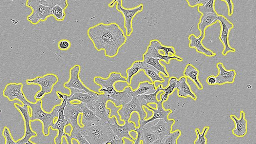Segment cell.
<instances>
[{"label":"cell","mask_w":256,"mask_h":144,"mask_svg":"<svg viewBox=\"0 0 256 144\" xmlns=\"http://www.w3.org/2000/svg\"><path fill=\"white\" fill-rule=\"evenodd\" d=\"M88 35L96 49L104 50L106 57L116 56L120 49L126 42V37L120 26L116 23L98 24L90 28Z\"/></svg>","instance_id":"1"},{"label":"cell","mask_w":256,"mask_h":144,"mask_svg":"<svg viewBox=\"0 0 256 144\" xmlns=\"http://www.w3.org/2000/svg\"><path fill=\"white\" fill-rule=\"evenodd\" d=\"M80 132L90 144H104L110 142L114 136L109 123L101 121L84 124L81 128Z\"/></svg>","instance_id":"2"},{"label":"cell","mask_w":256,"mask_h":144,"mask_svg":"<svg viewBox=\"0 0 256 144\" xmlns=\"http://www.w3.org/2000/svg\"><path fill=\"white\" fill-rule=\"evenodd\" d=\"M28 106L31 110L30 121L39 120L43 126V133L44 136L50 134V128L54 124L56 118L58 117V112L54 108L50 112H46L42 109V102L37 100L35 103L28 102Z\"/></svg>","instance_id":"3"},{"label":"cell","mask_w":256,"mask_h":144,"mask_svg":"<svg viewBox=\"0 0 256 144\" xmlns=\"http://www.w3.org/2000/svg\"><path fill=\"white\" fill-rule=\"evenodd\" d=\"M144 102L140 96H132L131 100L124 104L118 112L120 120L124 122H130L131 116L134 112H136L139 115L140 120L141 122L146 119L147 113L144 108Z\"/></svg>","instance_id":"4"},{"label":"cell","mask_w":256,"mask_h":144,"mask_svg":"<svg viewBox=\"0 0 256 144\" xmlns=\"http://www.w3.org/2000/svg\"><path fill=\"white\" fill-rule=\"evenodd\" d=\"M26 5L32 10V13L28 16L27 20L33 24L44 22L52 16L51 8L48 5L46 0H28Z\"/></svg>","instance_id":"5"},{"label":"cell","mask_w":256,"mask_h":144,"mask_svg":"<svg viewBox=\"0 0 256 144\" xmlns=\"http://www.w3.org/2000/svg\"><path fill=\"white\" fill-rule=\"evenodd\" d=\"M59 78L58 76L53 74H48L42 76H38L34 78L27 80L28 84H36L40 86L41 90L36 94L34 98L37 100H41L44 96L50 94L54 86L58 82Z\"/></svg>","instance_id":"6"},{"label":"cell","mask_w":256,"mask_h":144,"mask_svg":"<svg viewBox=\"0 0 256 144\" xmlns=\"http://www.w3.org/2000/svg\"><path fill=\"white\" fill-rule=\"evenodd\" d=\"M57 94L58 98L62 100V102L60 105L54 107L58 112V117L56 121L51 128L52 130L58 132V134L54 139L55 144H62L63 136L66 134L64 132L65 128L70 125L64 114V110L68 101L66 98V94H62L59 92H57Z\"/></svg>","instance_id":"7"},{"label":"cell","mask_w":256,"mask_h":144,"mask_svg":"<svg viewBox=\"0 0 256 144\" xmlns=\"http://www.w3.org/2000/svg\"><path fill=\"white\" fill-rule=\"evenodd\" d=\"M116 3H117L116 9L124 16V27L126 30V36H130L133 32L132 20L138 13L142 11L144 6L142 4L130 9L125 8L122 6V0H113L108 5L109 7L112 8Z\"/></svg>","instance_id":"8"},{"label":"cell","mask_w":256,"mask_h":144,"mask_svg":"<svg viewBox=\"0 0 256 144\" xmlns=\"http://www.w3.org/2000/svg\"><path fill=\"white\" fill-rule=\"evenodd\" d=\"M81 103L72 104L67 102L64 110V114L72 130L70 135L80 132L81 126L79 124V116L82 114Z\"/></svg>","instance_id":"9"},{"label":"cell","mask_w":256,"mask_h":144,"mask_svg":"<svg viewBox=\"0 0 256 144\" xmlns=\"http://www.w3.org/2000/svg\"><path fill=\"white\" fill-rule=\"evenodd\" d=\"M94 82L100 86V94H106L112 92L114 88V84L118 82H126V78L123 76L120 73L112 72L107 78L100 76H96L94 80Z\"/></svg>","instance_id":"10"},{"label":"cell","mask_w":256,"mask_h":144,"mask_svg":"<svg viewBox=\"0 0 256 144\" xmlns=\"http://www.w3.org/2000/svg\"><path fill=\"white\" fill-rule=\"evenodd\" d=\"M109 100L104 94H100L94 100L92 110L98 118L104 123H110L111 110L108 108L107 103Z\"/></svg>","instance_id":"11"},{"label":"cell","mask_w":256,"mask_h":144,"mask_svg":"<svg viewBox=\"0 0 256 144\" xmlns=\"http://www.w3.org/2000/svg\"><path fill=\"white\" fill-rule=\"evenodd\" d=\"M112 119L114 120V124H112L110 122L109 126L114 136L118 139L125 138L134 142L135 139L130 134V132H135L137 128L135 123L132 122H124V124L122 126L118 124L116 118L113 116Z\"/></svg>","instance_id":"12"},{"label":"cell","mask_w":256,"mask_h":144,"mask_svg":"<svg viewBox=\"0 0 256 144\" xmlns=\"http://www.w3.org/2000/svg\"><path fill=\"white\" fill-rule=\"evenodd\" d=\"M81 68L80 66L76 64L70 70V78L69 80L64 84V87L69 89L70 88L78 90L93 96H98L100 94L94 92L86 87L80 80V74Z\"/></svg>","instance_id":"13"},{"label":"cell","mask_w":256,"mask_h":144,"mask_svg":"<svg viewBox=\"0 0 256 144\" xmlns=\"http://www.w3.org/2000/svg\"><path fill=\"white\" fill-rule=\"evenodd\" d=\"M16 108L22 114L24 122L25 133L24 136L16 142L17 144H26L32 138L37 136V134L34 132L30 126V108L27 104L20 106L18 104H14Z\"/></svg>","instance_id":"14"},{"label":"cell","mask_w":256,"mask_h":144,"mask_svg":"<svg viewBox=\"0 0 256 144\" xmlns=\"http://www.w3.org/2000/svg\"><path fill=\"white\" fill-rule=\"evenodd\" d=\"M133 90L130 86H128L122 91H118L114 88L112 92L105 94L115 106L121 108L131 100Z\"/></svg>","instance_id":"15"},{"label":"cell","mask_w":256,"mask_h":144,"mask_svg":"<svg viewBox=\"0 0 256 144\" xmlns=\"http://www.w3.org/2000/svg\"><path fill=\"white\" fill-rule=\"evenodd\" d=\"M218 21L220 22L222 26V30L220 36V40L222 42L224 46L222 54L224 56H226L230 52H236V50L232 48L228 42L230 32L234 28L233 24L223 16L218 15Z\"/></svg>","instance_id":"16"},{"label":"cell","mask_w":256,"mask_h":144,"mask_svg":"<svg viewBox=\"0 0 256 144\" xmlns=\"http://www.w3.org/2000/svg\"><path fill=\"white\" fill-rule=\"evenodd\" d=\"M156 123L147 124L144 126L148 128L158 136V140L162 141L166 136L172 132V126L175 123L174 120L166 121L164 120H157Z\"/></svg>","instance_id":"17"},{"label":"cell","mask_w":256,"mask_h":144,"mask_svg":"<svg viewBox=\"0 0 256 144\" xmlns=\"http://www.w3.org/2000/svg\"><path fill=\"white\" fill-rule=\"evenodd\" d=\"M23 84L22 83H11L7 84L4 90V96L9 101L12 102L18 100L23 105L27 104L29 101L26 99L22 92Z\"/></svg>","instance_id":"18"},{"label":"cell","mask_w":256,"mask_h":144,"mask_svg":"<svg viewBox=\"0 0 256 144\" xmlns=\"http://www.w3.org/2000/svg\"><path fill=\"white\" fill-rule=\"evenodd\" d=\"M144 107L152 111L153 115L150 118L145 119L142 122H139V126L140 128H143L147 124L159 120L168 121L169 120V115L172 112V111L170 110H165L163 106V102L160 100L156 104V108H152L149 105L146 106Z\"/></svg>","instance_id":"19"},{"label":"cell","mask_w":256,"mask_h":144,"mask_svg":"<svg viewBox=\"0 0 256 144\" xmlns=\"http://www.w3.org/2000/svg\"><path fill=\"white\" fill-rule=\"evenodd\" d=\"M70 94L66 95V98L68 102L78 101L84 104L90 110H92V104L94 100L98 96H93L84 91L76 90L72 88H69Z\"/></svg>","instance_id":"20"},{"label":"cell","mask_w":256,"mask_h":144,"mask_svg":"<svg viewBox=\"0 0 256 144\" xmlns=\"http://www.w3.org/2000/svg\"><path fill=\"white\" fill-rule=\"evenodd\" d=\"M48 5L50 6V13L56 20L62 21L66 17L64 10L68 6L66 0H47Z\"/></svg>","instance_id":"21"},{"label":"cell","mask_w":256,"mask_h":144,"mask_svg":"<svg viewBox=\"0 0 256 144\" xmlns=\"http://www.w3.org/2000/svg\"><path fill=\"white\" fill-rule=\"evenodd\" d=\"M217 68L218 70V74L216 76V84L222 85L234 82L236 75V72L234 70H226L221 62L217 64Z\"/></svg>","instance_id":"22"},{"label":"cell","mask_w":256,"mask_h":144,"mask_svg":"<svg viewBox=\"0 0 256 144\" xmlns=\"http://www.w3.org/2000/svg\"><path fill=\"white\" fill-rule=\"evenodd\" d=\"M205 34H201L199 37L196 36L194 34H191L188 39L190 40L189 46L191 48H195L196 51L208 57H212L216 56L212 50L206 48L202 44V41L204 38Z\"/></svg>","instance_id":"23"},{"label":"cell","mask_w":256,"mask_h":144,"mask_svg":"<svg viewBox=\"0 0 256 144\" xmlns=\"http://www.w3.org/2000/svg\"><path fill=\"white\" fill-rule=\"evenodd\" d=\"M245 112H240V118L238 119L234 115L230 116V118L234 122L235 128L233 129L232 134L236 137L242 138L248 132V122L245 118Z\"/></svg>","instance_id":"24"},{"label":"cell","mask_w":256,"mask_h":144,"mask_svg":"<svg viewBox=\"0 0 256 144\" xmlns=\"http://www.w3.org/2000/svg\"><path fill=\"white\" fill-rule=\"evenodd\" d=\"M176 90H178V96L180 98H186L190 97L194 100H197L196 94L191 90L185 76H182L178 80Z\"/></svg>","instance_id":"25"},{"label":"cell","mask_w":256,"mask_h":144,"mask_svg":"<svg viewBox=\"0 0 256 144\" xmlns=\"http://www.w3.org/2000/svg\"><path fill=\"white\" fill-rule=\"evenodd\" d=\"M143 56L159 58L161 60L164 61L168 64H170V60L172 59L176 60L179 62L182 61V59L181 58L176 55L172 56H164L160 54L158 50L150 45L148 46L147 50L143 55Z\"/></svg>","instance_id":"26"},{"label":"cell","mask_w":256,"mask_h":144,"mask_svg":"<svg viewBox=\"0 0 256 144\" xmlns=\"http://www.w3.org/2000/svg\"><path fill=\"white\" fill-rule=\"evenodd\" d=\"M218 17L217 13L202 15L198 25V28L201 34H205L206 28L218 22Z\"/></svg>","instance_id":"27"},{"label":"cell","mask_w":256,"mask_h":144,"mask_svg":"<svg viewBox=\"0 0 256 144\" xmlns=\"http://www.w3.org/2000/svg\"><path fill=\"white\" fill-rule=\"evenodd\" d=\"M156 90V88L154 84L151 83L148 81L141 82L139 84L138 88L133 90L132 97L152 94L154 93Z\"/></svg>","instance_id":"28"},{"label":"cell","mask_w":256,"mask_h":144,"mask_svg":"<svg viewBox=\"0 0 256 144\" xmlns=\"http://www.w3.org/2000/svg\"><path fill=\"white\" fill-rule=\"evenodd\" d=\"M81 108L82 113L81 116L78 119V121H80L79 124L81 127L86 122L100 121L91 110L82 103Z\"/></svg>","instance_id":"29"},{"label":"cell","mask_w":256,"mask_h":144,"mask_svg":"<svg viewBox=\"0 0 256 144\" xmlns=\"http://www.w3.org/2000/svg\"><path fill=\"white\" fill-rule=\"evenodd\" d=\"M198 70L190 64L187 65L184 72V76L193 81L198 90H202L203 86L198 79Z\"/></svg>","instance_id":"30"},{"label":"cell","mask_w":256,"mask_h":144,"mask_svg":"<svg viewBox=\"0 0 256 144\" xmlns=\"http://www.w3.org/2000/svg\"><path fill=\"white\" fill-rule=\"evenodd\" d=\"M140 132V140L142 144H153L158 140L156 134L146 127H138Z\"/></svg>","instance_id":"31"},{"label":"cell","mask_w":256,"mask_h":144,"mask_svg":"<svg viewBox=\"0 0 256 144\" xmlns=\"http://www.w3.org/2000/svg\"><path fill=\"white\" fill-rule=\"evenodd\" d=\"M142 70L146 75L151 80L152 83L156 82H164V79L160 76V72L152 66L144 63V62Z\"/></svg>","instance_id":"32"},{"label":"cell","mask_w":256,"mask_h":144,"mask_svg":"<svg viewBox=\"0 0 256 144\" xmlns=\"http://www.w3.org/2000/svg\"><path fill=\"white\" fill-rule=\"evenodd\" d=\"M160 60H161L160 59L157 58L143 56L142 61L144 63L156 68L160 72V73L164 74L166 77H168L169 74L167 72L165 66L160 64Z\"/></svg>","instance_id":"33"},{"label":"cell","mask_w":256,"mask_h":144,"mask_svg":"<svg viewBox=\"0 0 256 144\" xmlns=\"http://www.w3.org/2000/svg\"><path fill=\"white\" fill-rule=\"evenodd\" d=\"M144 62L142 60L136 61L126 70V83L128 84H131L132 78L142 70Z\"/></svg>","instance_id":"34"},{"label":"cell","mask_w":256,"mask_h":144,"mask_svg":"<svg viewBox=\"0 0 256 144\" xmlns=\"http://www.w3.org/2000/svg\"><path fill=\"white\" fill-rule=\"evenodd\" d=\"M163 88L162 84H160L156 88V90L154 93L140 96L144 103V107L150 104H156L160 101L158 98V95L160 92H162Z\"/></svg>","instance_id":"35"},{"label":"cell","mask_w":256,"mask_h":144,"mask_svg":"<svg viewBox=\"0 0 256 144\" xmlns=\"http://www.w3.org/2000/svg\"><path fill=\"white\" fill-rule=\"evenodd\" d=\"M150 46H154L158 50L163 51L165 56H168V54L170 53L172 55L174 56L176 54V50L173 47L166 46L161 44V42L157 40H152L150 42Z\"/></svg>","instance_id":"36"},{"label":"cell","mask_w":256,"mask_h":144,"mask_svg":"<svg viewBox=\"0 0 256 144\" xmlns=\"http://www.w3.org/2000/svg\"><path fill=\"white\" fill-rule=\"evenodd\" d=\"M214 0H206V2L203 4L198 6V11L203 14H216L214 9Z\"/></svg>","instance_id":"37"},{"label":"cell","mask_w":256,"mask_h":144,"mask_svg":"<svg viewBox=\"0 0 256 144\" xmlns=\"http://www.w3.org/2000/svg\"><path fill=\"white\" fill-rule=\"evenodd\" d=\"M181 134L182 132L179 130L172 132L161 141L162 144H178V139Z\"/></svg>","instance_id":"38"},{"label":"cell","mask_w":256,"mask_h":144,"mask_svg":"<svg viewBox=\"0 0 256 144\" xmlns=\"http://www.w3.org/2000/svg\"><path fill=\"white\" fill-rule=\"evenodd\" d=\"M178 79L176 77H172L168 81V85L166 88H163L162 92H164V94L168 96L172 94L175 90L176 89Z\"/></svg>","instance_id":"39"},{"label":"cell","mask_w":256,"mask_h":144,"mask_svg":"<svg viewBox=\"0 0 256 144\" xmlns=\"http://www.w3.org/2000/svg\"><path fill=\"white\" fill-rule=\"evenodd\" d=\"M208 126H206L203 129L202 133L200 132L198 128L196 130L197 135V139L194 141V144H207V139L206 136L209 130Z\"/></svg>","instance_id":"40"},{"label":"cell","mask_w":256,"mask_h":144,"mask_svg":"<svg viewBox=\"0 0 256 144\" xmlns=\"http://www.w3.org/2000/svg\"><path fill=\"white\" fill-rule=\"evenodd\" d=\"M2 134L6 139L5 144H17L16 142L12 137L10 130L8 128L5 127L4 128Z\"/></svg>","instance_id":"41"},{"label":"cell","mask_w":256,"mask_h":144,"mask_svg":"<svg viewBox=\"0 0 256 144\" xmlns=\"http://www.w3.org/2000/svg\"><path fill=\"white\" fill-rule=\"evenodd\" d=\"M70 136L72 140L74 139L76 140L79 144H90L82 134L80 132H77L72 135H70Z\"/></svg>","instance_id":"42"},{"label":"cell","mask_w":256,"mask_h":144,"mask_svg":"<svg viewBox=\"0 0 256 144\" xmlns=\"http://www.w3.org/2000/svg\"><path fill=\"white\" fill-rule=\"evenodd\" d=\"M70 42L68 40H62L59 42L58 46L60 50H66L70 48Z\"/></svg>","instance_id":"43"},{"label":"cell","mask_w":256,"mask_h":144,"mask_svg":"<svg viewBox=\"0 0 256 144\" xmlns=\"http://www.w3.org/2000/svg\"><path fill=\"white\" fill-rule=\"evenodd\" d=\"M206 0H187L190 6L192 8H194L196 6H200L201 5H203L206 2Z\"/></svg>","instance_id":"44"},{"label":"cell","mask_w":256,"mask_h":144,"mask_svg":"<svg viewBox=\"0 0 256 144\" xmlns=\"http://www.w3.org/2000/svg\"><path fill=\"white\" fill-rule=\"evenodd\" d=\"M226 3L228 9V15L232 16L234 14V4L232 0H222Z\"/></svg>","instance_id":"45"},{"label":"cell","mask_w":256,"mask_h":144,"mask_svg":"<svg viewBox=\"0 0 256 144\" xmlns=\"http://www.w3.org/2000/svg\"><path fill=\"white\" fill-rule=\"evenodd\" d=\"M206 82L209 85L214 86L216 84L217 80L216 76H210L207 78Z\"/></svg>","instance_id":"46"},{"label":"cell","mask_w":256,"mask_h":144,"mask_svg":"<svg viewBox=\"0 0 256 144\" xmlns=\"http://www.w3.org/2000/svg\"><path fill=\"white\" fill-rule=\"evenodd\" d=\"M134 132L136 133V138L133 142V144H140V132L139 128H137Z\"/></svg>","instance_id":"47"},{"label":"cell","mask_w":256,"mask_h":144,"mask_svg":"<svg viewBox=\"0 0 256 144\" xmlns=\"http://www.w3.org/2000/svg\"><path fill=\"white\" fill-rule=\"evenodd\" d=\"M109 144H124L123 139H118L114 137L109 142Z\"/></svg>","instance_id":"48"},{"label":"cell","mask_w":256,"mask_h":144,"mask_svg":"<svg viewBox=\"0 0 256 144\" xmlns=\"http://www.w3.org/2000/svg\"><path fill=\"white\" fill-rule=\"evenodd\" d=\"M68 144H72V139L70 136V135L68 134H66L64 136Z\"/></svg>","instance_id":"49"},{"label":"cell","mask_w":256,"mask_h":144,"mask_svg":"<svg viewBox=\"0 0 256 144\" xmlns=\"http://www.w3.org/2000/svg\"><path fill=\"white\" fill-rule=\"evenodd\" d=\"M26 144H36L32 142L30 140L28 141Z\"/></svg>","instance_id":"50"},{"label":"cell","mask_w":256,"mask_h":144,"mask_svg":"<svg viewBox=\"0 0 256 144\" xmlns=\"http://www.w3.org/2000/svg\"><path fill=\"white\" fill-rule=\"evenodd\" d=\"M156 144H162L161 141L160 140H158Z\"/></svg>","instance_id":"51"},{"label":"cell","mask_w":256,"mask_h":144,"mask_svg":"<svg viewBox=\"0 0 256 144\" xmlns=\"http://www.w3.org/2000/svg\"><path fill=\"white\" fill-rule=\"evenodd\" d=\"M104 144H109V142H106V143H104Z\"/></svg>","instance_id":"52"},{"label":"cell","mask_w":256,"mask_h":144,"mask_svg":"<svg viewBox=\"0 0 256 144\" xmlns=\"http://www.w3.org/2000/svg\"><path fill=\"white\" fill-rule=\"evenodd\" d=\"M157 144V142H154L153 144Z\"/></svg>","instance_id":"53"}]
</instances>
